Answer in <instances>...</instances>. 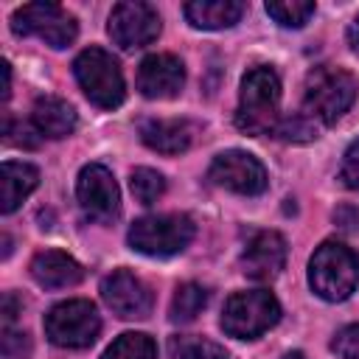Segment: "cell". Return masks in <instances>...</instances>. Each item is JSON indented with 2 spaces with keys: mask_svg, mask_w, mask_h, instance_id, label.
I'll return each instance as SVG.
<instances>
[{
  "mask_svg": "<svg viewBox=\"0 0 359 359\" xmlns=\"http://www.w3.org/2000/svg\"><path fill=\"white\" fill-rule=\"evenodd\" d=\"M280 81L278 73L266 65H258L244 73L238 90L236 126L247 135H266L280 123Z\"/></svg>",
  "mask_w": 359,
  "mask_h": 359,
  "instance_id": "obj_1",
  "label": "cell"
},
{
  "mask_svg": "<svg viewBox=\"0 0 359 359\" xmlns=\"http://www.w3.org/2000/svg\"><path fill=\"white\" fill-rule=\"evenodd\" d=\"M356 98V79L334 65H320L306 76L303 112L320 123H337Z\"/></svg>",
  "mask_w": 359,
  "mask_h": 359,
  "instance_id": "obj_2",
  "label": "cell"
},
{
  "mask_svg": "<svg viewBox=\"0 0 359 359\" xmlns=\"http://www.w3.org/2000/svg\"><path fill=\"white\" fill-rule=\"evenodd\" d=\"M309 283L323 300H345L359 283V255L342 241H323L309 261Z\"/></svg>",
  "mask_w": 359,
  "mask_h": 359,
  "instance_id": "obj_3",
  "label": "cell"
},
{
  "mask_svg": "<svg viewBox=\"0 0 359 359\" xmlns=\"http://www.w3.org/2000/svg\"><path fill=\"white\" fill-rule=\"evenodd\" d=\"M73 73H76L79 87L95 107L115 109L123 104V95H126L123 73H121L118 62L112 59V53H107L104 48L81 50L73 62Z\"/></svg>",
  "mask_w": 359,
  "mask_h": 359,
  "instance_id": "obj_4",
  "label": "cell"
},
{
  "mask_svg": "<svg viewBox=\"0 0 359 359\" xmlns=\"http://www.w3.org/2000/svg\"><path fill=\"white\" fill-rule=\"evenodd\" d=\"M194 222L185 213H160V216H143L129 227V247L143 255H174L182 252L194 241Z\"/></svg>",
  "mask_w": 359,
  "mask_h": 359,
  "instance_id": "obj_5",
  "label": "cell"
},
{
  "mask_svg": "<svg viewBox=\"0 0 359 359\" xmlns=\"http://www.w3.org/2000/svg\"><path fill=\"white\" fill-rule=\"evenodd\" d=\"M280 320V303L266 289L236 292L224 303L222 328L236 339H255Z\"/></svg>",
  "mask_w": 359,
  "mask_h": 359,
  "instance_id": "obj_6",
  "label": "cell"
},
{
  "mask_svg": "<svg viewBox=\"0 0 359 359\" xmlns=\"http://www.w3.org/2000/svg\"><path fill=\"white\" fill-rule=\"evenodd\" d=\"M11 31L17 36H39L50 48H67L79 34V22L59 3H25L11 14Z\"/></svg>",
  "mask_w": 359,
  "mask_h": 359,
  "instance_id": "obj_7",
  "label": "cell"
},
{
  "mask_svg": "<svg viewBox=\"0 0 359 359\" xmlns=\"http://www.w3.org/2000/svg\"><path fill=\"white\" fill-rule=\"evenodd\" d=\"M101 331V317L90 300H65L45 314V334L59 348H90Z\"/></svg>",
  "mask_w": 359,
  "mask_h": 359,
  "instance_id": "obj_8",
  "label": "cell"
},
{
  "mask_svg": "<svg viewBox=\"0 0 359 359\" xmlns=\"http://www.w3.org/2000/svg\"><path fill=\"white\" fill-rule=\"evenodd\" d=\"M107 31L118 48L135 50V48H143L160 36V14L149 3L123 0L112 8Z\"/></svg>",
  "mask_w": 359,
  "mask_h": 359,
  "instance_id": "obj_9",
  "label": "cell"
},
{
  "mask_svg": "<svg viewBox=\"0 0 359 359\" xmlns=\"http://www.w3.org/2000/svg\"><path fill=\"white\" fill-rule=\"evenodd\" d=\"M208 177L219 188H227V191L241 194V196H255L266 188L264 165L250 151H241V149H230V151L216 154L213 163H210Z\"/></svg>",
  "mask_w": 359,
  "mask_h": 359,
  "instance_id": "obj_10",
  "label": "cell"
},
{
  "mask_svg": "<svg viewBox=\"0 0 359 359\" xmlns=\"http://www.w3.org/2000/svg\"><path fill=\"white\" fill-rule=\"evenodd\" d=\"M76 196L81 210L95 222H112L121 213V194H118L115 177L109 174V168L98 163H90L79 171Z\"/></svg>",
  "mask_w": 359,
  "mask_h": 359,
  "instance_id": "obj_11",
  "label": "cell"
},
{
  "mask_svg": "<svg viewBox=\"0 0 359 359\" xmlns=\"http://www.w3.org/2000/svg\"><path fill=\"white\" fill-rule=\"evenodd\" d=\"M101 297L121 320H143L151 311L149 286L126 269H115L101 280Z\"/></svg>",
  "mask_w": 359,
  "mask_h": 359,
  "instance_id": "obj_12",
  "label": "cell"
},
{
  "mask_svg": "<svg viewBox=\"0 0 359 359\" xmlns=\"http://www.w3.org/2000/svg\"><path fill=\"white\" fill-rule=\"evenodd\" d=\"M283 264H286V241L275 230L255 233L241 252V269L252 280H275Z\"/></svg>",
  "mask_w": 359,
  "mask_h": 359,
  "instance_id": "obj_13",
  "label": "cell"
},
{
  "mask_svg": "<svg viewBox=\"0 0 359 359\" xmlns=\"http://www.w3.org/2000/svg\"><path fill=\"white\" fill-rule=\"evenodd\" d=\"M185 84V67L174 53H151L137 67V90L146 98H174Z\"/></svg>",
  "mask_w": 359,
  "mask_h": 359,
  "instance_id": "obj_14",
  "label": "cell"
},
{
  "mask_svg": "<svg viewBox=\"0 0 359 359\" xmlns=\"http://www.w3.org/2000/svg\"><path fill=\"white\" fill-rule=\"evenodd\" d=\"M31 278L42 289H67V286L81 283L84 266L73 255H67V252L45 250V252H36L34 255V261H31Z\"/></svg>",
  "mask_w": 359,
  "mask_h": 359,
  "instance_id": "obj_15",
  "label": "cell"
},
{
  "mask_svg": "<svg viewBox=\"0 0 359 359\" xmlns=\"http://www.w3.org/2000/svg\"><path fill=\"white\" fill-rule=\"evenodd\" d=\"M140 140L160 154H180L194 140V126L182 118H151L140 123Z\"/></svg>",
  "mask_w": 359,
  "mask_h": 359,
  "instance_id": "obj_16",
  "label": "cell"
},
{
  "mask_svg": "<svg viewBox=\"0 0 359 359\" xmlns=\"http://www.w3.org/2000/svg\"><path fill=\"white\" fill-rule=\"evenodd\" d=\"M31 121H34V129L42 137H50V140H59V137L73 135V129L79 123L76 109L67 101L53 98V95H42V98L34 101Z\"/></svg>",
  "mask_w": 359,
  "mask_h": 359,
  "instance_id": "obj_17",
  "label": "cell"
},
{
  "mask_svg": "<svg viewBox=\"0 0 359 359\" xmlns=\"http://www.w3.org/2000/svg\"><path fill=\"white\" fill-rule=\"evenodd\" d=\"M36 182H39V171L34 165L6 160L0 168V210L14 213L20 202L36 188Z\"/></svg>",
  "mask_w": 359,
  "mask_h": 359,
  "instance_id": "obj_18",
  "label": "cell"
},
{
  "mask_svg": "<svg viewBox=\"0 0 359 359\" xmlns=\"http://www.w3.org/2000/svg\"><path fill=\"white\" fill-rule=\"evenodd\" d=\"M244 14V3L238 0H191L185 3V17L194 28H205V31H219V28H230L241 20Z\"/></svg>",
  "mask_w": 359,
  "mask_h": 359,
  "instance_id": "obj_19",
  "label": "cell"
},
{
  "mask_svg": "<svg viewBox=\"0 0 359 359\" xmlns=\"http://www.w3.org/2000/svg\"><path fill=\"white\" fill-rule=\"evenodd\" d=\"M154 356H157V345L149 334L126 331L104 351L101 359H154Z\"/></svg>",
  "mask_w": 359,
  "mask_h": 359,
  "instance_id": "obj_20",
  "label": "cell"
},
{
  "mask_svg": "<svg viewBox=\"0 0 359 359\" xmlns=\"http://www.w3.org/2000/svg\"><path fill=\"white\" fill-rule=\"evenodd\" d=\"M168 353H171V359H227L222 345H216L205 337H191V334L171 337Z\"/></svg>",
  "mask_w": 359,
  "mask_h": 359,
  "instance_id": "obj_21",
  "label": "cell"
},
{
  "mask_svg": "<svg viewBox=\"0 0 359 359\" xmlns=\"http://www.w3.org/2000/svg\"><path fill=\"white\" fill-rule=\"evenodd\" d=\"M208 303V292L199 283H182L171 300V320L174 323H191Z\"/></svg>",
  "mask_w": 359,
  "mask_h": 359,
  "instance_id": "obj_22",
  "label": "cell"
},
{
  "mask_svg": "<svg viewBox=\"0 0 359 359\" xmlns=\"http://www.w3.org/2000/svg\"><path fill=\"white\" fill-rule=\"evenodd\" d=\"M266 14L286 28H300L314 14V3L311 0H272L266 3Z\"/></svg>",
  "mask_w": 359,
  "mask_h": 359,
  "instance_id": "obj_23",
  "label": "cell"
},
{
  "mask_svg": "<svg viewBox=\"0 0 359 359\" xmlns=\"http://www.w3.org/2000/svg\"><path fill=\"white\" fill-rule=\"evenodd\" d=\"M129 188H132V194H135L137 202L151 205V202H157V199L163 196L165 180H163V174L154 171V168H135L132 177H129Z\"/></svg>",
  "mask_w": 359,
  "mask_h": 359,
  "instance_id": "obj_24",
  "label": "cell"
},
{
  "mask_svg": "<svg viewBox=\"0 0 359 359\" xmlns=\"http://www.w3.org/2000/svg\"><path fill=\"white\" fill-rule=\"evenodd\" d=\"M275 132H278V137L286 140V143H306V140L317 137V126H314V121H311L306 112H297V115L280 121Z\"/></svg>",
  "mask_w": 359,
  "mask_h": 359,
  "instance_id": "obj_25",
  "label": "cell"
},
{
  "mask_svg": "<svg viewBox=\"0 0 359 359\" xmlns=\"http://www.w3.org/2000/svg\"><path fill=\"white\" fill-rule=\"evenodd\" d=\"M331 351L339 359H359V323L342 325L331 339Z\"/></svg>",
  "mask_w": 359,
  "mask_h": 359,
  "instance_id": "obj_26",
  "label": "cell"
},
{
  "mask_svg": "<svg viewBox=\"0 0 359 359\" xmlns=\"http://www.w3.org/2000/svg\"><path fill=\"white\" fill-rule=\"evenodd\" d=\"M0 353H3V359H28V353H31V339H28V334H25V331L3 328Z\"/></svg>",
  "mask_w": 359,
  "mask_h": 359,
  "instance_id": "obj_27",
  "label": "cell"
},
{
  "mask_svg": "<svg viewBox=\"0 0 359 359\" xmlns=\"http://www.w3.org/2000/svg\"><path fill=\"white\" fill-rule=\"evenodd\" d=\"M339 180H342L345 188L359 191V140H353L345 149V157H342V165H339Z\"/></svg>",
  "mask_w": 359,
  "mask_h": 359,
  "instance_id": "obj_28",
  "label": "cell"
},
{
  "mask_svg": "<svg viewBox=\"0 0 359 359\" xmlns=\"http://www.w3.org/2000/svg\"><path fill=\"white\" fill-rule=\"evenodd\" d=\"M334 219L345 227V230H359V210H353V208H339L337 213H334Z\"/></svg>",
  "mask_w": 359,
  "mask_h": 359,
  "instance_id": "obj_29",
  "label": "cell"
},
{
  "mask_svg": "<svg viewBox=\"0 0 359 359\" xmlns=\"http://www.w3.org/2000/svg\"><path fill=\"white\" fill-rule=\"evenodd\" d=\"M0 70H3V101H8V95H11V67H8V62H3Z\"/></svg>",
  "mask_w": 359,
  "mask_h": 359,
  "instance_id": "obj_30",
  "label": "cell"
},
{
  "mask_svg": "<svg viewBox=\"0 0 359 359\" xmlns=\"http://www.w3.org/2000/svg\"><path fill=\"white\" fill-rule=\"evenodd\" d=\"M348 42H351V48L359 53V17L348 25Z\"/></svg>",
  "mask_w": 359,
  "mask_h": 359,
  "instance_id": "obj_31",
  "label": "cell"
},
{
  "mask_svg": "<svg viewBox=\"0 0 359 359\" xmlns=\"http://www.w3.org/2000/svg\"><path fill=\"white\" fill-rule=\"evenodd\" d=\"M280 359H306V356H303L300 351H289V353H283Z\"/></svg>",
  "mask_w": 359,
  "mask_h": 359,
  "instance_id": "obj_32",
  "label": "cell"
}]
</instances>
